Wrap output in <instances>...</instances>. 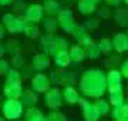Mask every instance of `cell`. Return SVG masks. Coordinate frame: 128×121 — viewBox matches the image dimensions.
I'll return each instance as SVG.
<instances>
[{
	"instance_id": "obj_12",
	"label": "cell",
	"mask_w": 128,
	"mask_h": 121,
	"mask_svg": "<svg viewBox=\"0 0 128 121\" xmlns=\"http://www.w3.org/2000/svg\"><path fill=\"white\" fill-rule=\"evenodd\" d=\"M23 86L22 83H9L6 81L3 87V94L6 98H20L23 94Z\"/></svg>"
},
{
	"instance_id": "obj_16",
	"label": "cell",
	"mask_w": 128,
	"mask_h": 121,
	"mask_svg": "<svg viewBox=\"0 0 128 121\" xmlns=\"http://www.w3.org/2000/svg\"><path fill=\"white\" fill-rule=\"evenodd\" d=\"M61 97H63V101H66L67 104L73 106V104H77L78 98H80V94L73 86H64V88L61 90Z\"/></svg>"
},
{
	"instance_id": "obj_43",
	"label": "cell",
	"mask_w": 128,
	"mask_h": 121,
	"mask_svg": "<svg viewBox=\"0 0 128 121\" xmlns=\"http://www.w3.org/2000/svg\"><path fill=\"white\" fill-rule=\"evenodd\" d=\"M115 121H128V117H125V118H120V120H115Z\"/></svg>"
},
{
	"instance_id": "obj_15",
	"label": "cell",
	"mask_w": 128,
	"mask_h": 121,
	"mask_svg": "<svg viewBox=\"0 0 128 121\" xmlns=\"http://www.w3.org/2000/svg\"><path fill=\"white\" fill-rule=\"evenodd\" d=\"M32 66L33 68L37 71H43L50 67V56H47L44 53H40V54H36L33 56L32 60Z\"/></svg>"
},
{
	"instance_id": "obj_5",
	"label": "cell",
	"mask_w": 128,
	"mask_h": 121,
	"mask_svg": "<svg viewBox=\"0 0 128 121\" xmlns=\"http://www.w3.org/2000/svg\"><path fill=\"white\" fill-rule=\"evenodd\" d=\"M105 84H107V91L108 93L122 90V76H121L120 70L111 68L105 74Z\"/></svg>"
},
{
	"instance_id": "obj_18",
	"label": "cell",
	"mask_w": 128,
	"mask_h": 121,
	"mask_svg": "<svg viewBox=\"0 0 128 121\" xmlns=\"http://www.w3.org/2000/svg\"><path fill=\"white\" fill-rule=\"evenodd\" d=\"M20 101L23 104L24 107H34L37 102V93L32 88H27V90H23V94L20 97Z\"/></svg>"
},
{
	"instance_id": "obj_8",
	"label": "cell",
	"mask_w": 128,
	"mask_h": 121,
	"mask_svg": "<svg viewBox=\"0 0 128 121\" xmlns=\"http://www.w3.org/2000/svg\"><path fill=\"white\" fill-rule=\"evenodd\" d=\"M44 101H46V106L51 110H57V108L61 107L63 104V97H61V90L56 88H48L44 93Z\"/></svg>"
},
{
	"instance_id": "obj_32",
	"label": "cell",
	"mask_w": 128,
	"mask_h": 121,
	"mask_svg": "<svg viewBox=\"0 0 128 121\" xmlns=\"http://www.w3.org/2000/svg\"><path fill=\"white\" fill-rule=\"evenodd\" d=\"M22 80L23 78H22L18 68H10L6 74V81H9V83H22Z\"/></svg>"
},
{
	"instance_id": "obj_3",
	"label": "cell",
	"mask_w": 128,
	"mask_h": 121,
	"mask_svg": "<svg viewBox=\"0 0 128 121\" xmlns=\"http://www.w3.org/2000/svg\"><path fill=\"white\" fill-rule=\"evenodd\" d=\"M2 23L4 26L6 32L12 33V34H18V33H23V28L27 24V22L24 17L14 16L12 13H6L2 19Z\"/></svg>"
},
{
	"instance_id": "obj_36",
	"label": "cell",
	"mask_w": 128,
	"mask_h": 121,
	"mask_svg": "<svg viewBox=\"0 0 128 121\" xmlns=\"http://www.w3.org/2000/svg\"><path fill=\"white\" fill-rule=\"evenodd\" d=\"M97 13H98V17H104V19H108L111 16V9L110 6H101L98 10H96Z\"/></svg>"
},
{
	"instance_id": "obj_33",
	"label": "cell",
	"mask_w": 128,
	"mask_h": 121,
	"mask_svg": "<svg viewBox=\"0 0 128 121\" xmlns=\"http://www.w3.org/2000/svg\"><path fill=\"white\" fill-rule=\"evenodd\" d=\"M46 121H67V118L58 110H51L48 112V116L46 117Z\"/></svg>"
},
{
	"instance_id": "obj_29",
	"label": "cell",
	"mask_w": 128,
	"mask_h": 121,
	"mask_svg": "<svg viewBox=\"0 0 128 121\" xmlns=\"http://www.w3.org/2000/svg\"><path fill=\"white\" fill-rule=\"evenodd\" d=\"M124 93L122 90H120V91H112L110 93V97H108V102H110V106L115 107V106H120V104H122L124 102Z\"/></svg>"
},
{
	"instance_id": "obj_40",
	"label": "cell",
	"mask_w": 128,
	"mask_h": 121,
	"mask_svg": "<svg viewBox=\"0 0 128 121\" xmlns=\"http://www.w3.org/2000/svg\"><path fill=\"white\" fill-rule=\"evenodd\" d=\"M4 34H6V28L3 26V23H0V40L4 37Z\"/></svg>"
},
{
	"instance_id": "obj_46",
	"label": "cell",
	"mask_w": 128,
	"mask_h": 121,
	"mask_svg": "<svg viewBox=\"0 0 128 121\" xmlns=\"http://www.w3.org/2000/svg\"><path fill=\"white\" fill-rule=\"evenodd\" d=\"M2 104H3V102H2V96H0V108H2Z\"/></svg>"
},
{
	"instance_id": "obj_49",
	"label": "cell",
	"mask_w": 128,
	"mask_h": 121,
	"mask_svg": "<svg viewBox=\"0 0 128 121\" xmlns=\"http://www.w3.org/2000/svg\"><path fill=\"white\" fill-rule=\"evenodd\" d=\"M127 36H128V28H127Z\"/></svg>"
},
{
	"instance_id": "obj_44",
	"label": "cell",
	"mask_w": 128,
	"mask_h": 121,
	"mask_svg": "<svg viewBox=\"0 0 128 121\" xmlns=\"http://www.w3.org/2000/svg\"><path fill=\"white\" fill-rule=\"evenodd\" d=\"M0 121H7V120H6L4 117H2V116H0Z\"/></svg>"
},
{
	"instance_id": "obj_2",
	"label": "cell",
	"mask_w": 128,
	"mask_h": 121,
	"mask_svg": "<svg viewBox=\"0 0 128 121\" xmlns=\"http://www.w3.org/2000/svg\"><path fill=\"white\" fill-rule=\"evenodd\" d=\"M2 111H3V117L6 120L13 121L23 116L24 106L22 104L20 98H7L2 104Z\"/></svg>"
},
{
	"instance_id": "obj_13",
	"label": "cell",
	"mask_w": 128,
	"mask_h": 121,
	"mask_svg": "<svg viewBox=\"0 0 128 121\" xmlns=\"http://www.w3.org/2000/svg\"><path fill=\"white\" fill-rule=\"evenodd\" d=\"M112 48H115L117 53H127L128 51V36L125 33H117L112 40Z\"/></svg>"
},
{
	"instance_id": "obj_1",
	"label": "cell",
	"mask_w": 128,
	"mask_h": 121,
	"mask_svg": "<svg viewBox=\"0 0 128 121\" xmlns=\"http://www.w3.org/2000/svg\"><path fill=\"white\" fill-rule=\"evenodd\" d=\"M80 90L86 97L100 98L107 91L105 74L100 68H90L84 71L80 78Z\"/></svg>"
},
{
	"instance_id": "obj_47",
	"label": "cell",
	"mask_w": 128,
	"mask_h": 121,
	"mask_svg": "<svg viewBox=\"0 0 128 121\" xmlns=\"http://www.w3.org/2000/svg\"><path fill=\"white\" fill-rule=\"evenodd\" d=\"M122 2H124V3H125L127 6H128V0H122Z\"/></svg>"
},
{
	"instance_id": "obj_39",
	"label": "cell",
	"mask_w": 128,
	"mask_h": 121,
	"mask_svg": "<svg viewBox=\"0 0 128 121\" xmlns=\"http://www.w3.org/2000/svg\"><path fill=\"white\" fill-rule=\"evenodd\" d=\"M107 6H114V7H118L121 3H122V0H104Z\"/></svg>"
},
{
	"instance_id": "obj_17",
	"label": "cell",
	"mask_w": 128,
	"mask_h": 121,
	"mask_svg": "<svg viewBox=\"0 0 128 121\" xmlns=\"http://www.w3.org/2000/svg\"><path fill=\"white\" fill-rule=\"evenodd\" d=\"M77 9L81 14H92L97 10V2L96 0H78Z\"/></svg>"
},
{
	"instance_id": "obj_22",
	"label": "cell",
	"mask_w": 128,
	"mask_h": 121,
	"mask_svg": "<svg viewBox=\"0 0 128 121\" xmlns=\"http://www.w3.org/2000/svg\"><path fill=\"white\" fill-rule=\"evenodd\" d=\"M41 6H43V10L47 16H57V13L61 9V6L57 0H44V3Z\"/></svg>"
},
{
	"instance_id": "obj_19",
	"label": "cell",
	"mask_w": 128,
	"mask_h": 121,
	"mask_svg": "<svg viewBox=\"0 0 128 121\" xmlns=\"http://www.w3.org/2000/svg\"><path fill=\"white\" fill-rule=\"evenodd\" d=\"M53 60H54L56 66L58 68H66L67 66L71 63V58H70V54H68V50H61L58 51L57 54L53 56Z\"/></svg>"
},
{
	"instance_id": "obj_20",
	"label": "cell",
	"mask_w": 128,
	"mask_h": 121,
	"mask_svg": "<svg viewBox=\"0 0 128 121\" xmlns=\"http://www.w3.org/2000/svg\"><path fill=\"white\" fill-rule=\"evenodd\" d=\"M24 121H46V117L38 108L28 107L24 112Z\"/></svg>"
},
{
	"instance_id": "obj_42",
	"label": "cell",
	"mask_w": 128,
	"mask_h": 121,
	"mask_svg": "<svg viewBox=\"0 0 128 121\" xmlns=\"http://www.w3.org/2000/svg\"><path fill=\"white\" fill-rule=\"evenodd\" d=\"M4 54H6V47H4V44L0 43V58L4 56Z\"/></svg>"
},
{
	"instance_id": "obj_24",
	"label": "cell",
	"mask_w": 128,
	"mask_h": 121,
	"mask_svg": "<svg viewBox=\"0 0 128 121\" xmlns=\"http://www.w3.org/2000/svg\"><path fill=\"white\" fill-rule=\"evenodd\" d=\"M115 23L120 27H128V9L127 7H120L115 12Z\"/></svg>"
},
{
	"instance_id": "obj_14",
	"label": "cell",
	"mask_w": 128,
	"mask_h": 121,
	"mask_svg": "<svg viewBox=\"0 0 128 121\" xmlns=\"http://www.w3.org/2000/svg\"><path fill=\"white\" fill-rule=\"evenodd\" d=\"M68 42L64 37H60V36H53V40H51L50 44V50H48V56H54L58 51L61 50H68Z\"/></svg>"
},
{
	"instance_id": "obj_10",
	"label": "cell",
	"mask_w": 128,
	"mask_h": 121,
	"mask_svg": "<svg viewBox=\"0 0 128 121\" xmlns=\"http://www.w3.org/2000/svg\"><path fill=\"white\" fill-rule=\"evenodd\" d=\"M51 78L53 80H50V81L57 83L60 86H73L76 83L77 76L74 73H66V71H63V68H60V71H53L51 73Z\"/></svg>"
},
{
	"instance_id": "obj_7",
	"label": "cell",
	"mask_w": 128,
	"mask_h": 121,
	"mask_svg": "<svg viewBox=\"0 0 128 121\" xmlns=\"http://www.w3.org/2000/svg\"><path fill=\"white\" fill-rule=\"evenodd\" d=\"M44 17V10H43V6L41 4H33L27 6L26 10H24V19L27 23H33V24H37L40 23L41 20Z\"/></svg>"
},
{
	"instance_id": "obj_27",
	"label": "cell",
	"mask_w": 128,
	"mask_h": 121,
	"mask_svg": "<svg viewBox=\"0 0 128 121\" xmlns=\"http://www.w3.org/2000/svg\"><path fill=\"white\" fill-rule=\"evenodd\" d=\"M94 107H96V110L98 111V114H100V117L102 116H107L108 112H110V102L105 101L104 98H97V101L94 102Z\"/></svg>"
},
{
	"instance_id": "obj_11",
	"label": "cell",
	"mask_w": 128,
	"mask_h": 121,
	"mask_svg": "<svg viewBox=\"0 0 128 121\" xmlns=\"http://www.w3.org/2000/svg\"><path fill=\"white\" fill-rule=\"evenodd\" d=\"M71 36L77 40V43L81 47L87 46V44H90V43L94 42V40H92V37L88 34L87 28L84 27V26H81V24H77V26H76V28H74L73 33H71Z\"/></svg>"
},
{
	"instance_id": "obj_48",
	"label": "cell",
	"mask_w": 128,
	"mask_h": 121,
	"mask_svg": "<svg viewBox=\"0 0 128 121\" xmlns=\"http://www.w3.org/2000/svg\"><path fill=\"white\" fill-rule=\"evenodd\" d=\"M96 2H97V3H98V2H101V0H96Z\"/></svg>"
},
{
	"instance_id": "obj_41",
	"label": "cell",
	"mask_w": 128,
	"mask_h": 121,
	"mask_svg": "<svg viewBox=\"0 0 128 121\" xmlns=\"http://www.w3.org/2000/svg\"><path fill=\"white\" fill-rule=\"evenodd\" d=\"M14 0H0V6H10Z\"/></svg>"
},
{
	"instance_id": "obj_25",
	"label": "cell",
	"mask_w": 128,
	"mask_h": 121,
	"mask_svg": "<svg viewBox=\"0 0 128 121\" xmlns=\"http://www.w3.org/2000/svg\"><path fill=\"white\" fill-rule=\"evenodd\" d=\"M84 48V54H86V58H91V60H96L98 57L101 56V51L98 50V47H97V43H90L87 46L82 47Z\"/></svg>"
},
{
	"instance_id": "obj_28",
	"label": "cell",
	"mask_w": 128,
	"mask_h": 121,
	"mask_svg": "<svg viewBox=\"0 0 128 121\" xmlns=\"http://www.w3.org/2000/svg\"><path fill=\"white\" fill-rule=\"evenodd\" d=\"M23 33L24 36L28 38H37L40 37V28L37 24H33V23H27L23 28Z\"/></svg>"
},
{
	"instance_id": "obj_23",
	"label": "cell",
	"mask_w": 128,
	"mask_h": 121,
	"mask_svg": "<svg viewBox=\"0 0 128 121\" xmlns=\"http://www.w3.org/2000/svg\"><path fill=\"white\" fill-rule=\"evenodd\" d=\"M68 54H70V58H71V61H74V63H81V61L86 58L84 48H82L80 44H76V46L71 47V48L68 50Z\"/></svg>"
},
{
	"instance_id": "obj_37",
	"label": "cell",
	"mask_w": 128,
	"mask_h": 121,
	"mask_svg": "<svg viewBox=\"0 0 128 121\" xmlns=\"http://www.w3.org/2000/svg\"><path fill=\"white\" fill-rule=\"evenodd\" d=\"M9 70H10V64H9V61L4 60V58L2 57V58H0V76H6Z\"/></svg>"
},
{
	"instance_id": "obj_45",
	"label": "cell",
	"mask_w": 128,
	"mask_h": 121,
	"mask_svg": "<svg viewBox=\"0 0 128 121\" xmlns=\"http://www.w3.org/2000/svg\"><path fill=\"white\" fill-rule=\"evenodd\" d=\"M124 102H125V104H128V97H127V98H124Z\"/></svg>"
},
{
	"instance_id": "obj_21",
	"label": "cell",
	"mask_w": 128,
	"mask_h": 121,
	"mask_svg": "<svg viewBox=\"0 0 128 121\" xmlns=\"http://www.w3.org/2000/svg\"><path fill=\"white\" fill-rule=\"evenodd\" d=\"M108 114L111 116V118L114 121L120 120V118H125V117H128V104L122 102L120 106H115V107H112V110H110Z\"/></svg>"
},
{
	"instance_id": "obj_31",
	"label": "cell",
	"mask_w": 128,
	"mask_h": 121,
	"mask_svg": "<svg viewBox=\"0 0 128 121\" xmlns=\"http://www.w3.org/2000/svg\"><path fill=\"white\" fill-rule=\"evenodd\" d=\"M6 47V53H9V54H17V53H22V46H20V43L17 40H9L7 44H4Z\"/></svg>"
},
{
	"instance_id": "obj_9",
	"label": "cell",
	"mask_w": 128,
	"mask_h": 121,
	"mask_svg": "<svg viewBox=\"0 0 128 121\" xmlns=\"http://www.w3.org/2000/svg\"><path fill=\"white\" fill-rule=\"evenodd\" d=\"M50 77H47L43 73L34 74L32 77V90H34L36 93H46L47 90L50 88Z\"/></svg>"
},
{
	"instance_id": "obj_4",
	"label": "cell",
	"mask_w": 128,
	"mask_h": 121,
	"mask_svg": "<svg viewBox=\"0 0 128 121\" xmlns=\"http://www.w3.org/2000/svg\"><path fill=\"white\" fill-rule=\"evenodd\" d=\"M57 23L61 28H63L66 33L71 34L73 30L76 28L77 23H76V19H74V14L71 13L70 9H60V12L57 13Z\"/></svg>"
},
{
	"instance_id": "obj_38",
	"label": "cell",
	"mask_w": 128,
	"mask_h": 121,
	"mask_svg": "<svg viewBox=\"0 0 128 121\" xmlns=\"http://www.w3.org/2000/svg\"><path fill=\"white\" fill-rule=\"evenodd\" d=\"M120 73H121V76H122L124 78H128V58L121 61V64H120Z\"/></svg>"
},
{
	"instance_id": "obj_6",
	"label": "cell",
	"mask_w": 128,
	"mask_h": 121,
	"mask_svg": "<svg viewBox=\"0 0 128 121\" xmlns=\"http://www.w3.org/2000/svg\"><path fill=\"white\" fill-rule=\"evenodd\" d=\"M77 104H80L81 107V112H82V118L84 121H98L100 120V114L94 107V102L88 101L87 98H78Z\"/></svg>"
},
{
	"instance_id": "obj_34",
	"label": "cell",
	"mask_w": 128,
	"mask_h": 121,
	"mask_svg": "<svg viewBox=\"0 0 128 121\" xmlns=\"http://www.w3.org/2000/svg\"><path fill=\"white\" fill-rule=\"evenodd\" d=\"M24 63H26V60H24V56H22V53H17V54L12 56V64H13L14 68H22Z\"/></svg>"
},
{
	"instance_id": "obj_50",
	"label": "cell",
	"mask_w": 128,
	"mask_h": 121,
	"mask_svg": "<svg viewBox=\"0 0 128 121\" xmlns=\"http://www.w3.org/2000/svg\"><path fill=\"white\" fill-rule=\"evenodd\" d=\"M127 88H128V87H127Z\"/></svg>"
},
{
	"instance_id": "obj_30",
	"label": "cell",
	"mask_w": 128,
	"mask_h": 121,
	"mask_svg": "<svg viewBox=\"0 0 128 121\" xmlns=\"http://www.w3.org/2000/svg\"><path fill=\"white\" fill-rule=\"evenodd\" d=\"M97 47H98V50L101 51V54H108V53H111V50H112V43H111L110 38L104 37L97 43Z\"/></svg>"
},
{
	"instance_id": "obj_26",
	"label": "cell",
	"mask_w": 128,
	"mask_h": 121,
	"mask_svg": "<svg viewBox=\"0 0 128 121\" xmlns=\"http://www.w3.org/2000/svg\"><path fill=\"white\" fill-rule=\"evenodd\" d=\"M41 23L47 33H56L58 28V23H57V19H54V16H47L46 19L43 17Z\"/></svg>"
},
{
	"instance_id": "obj_35",
	"label": "cell",
	"mask_w": 128,
	"mask_h": 121,
	"mask_svg": "<svg viewBox=\"0 0 128 121\" xmlns=\"http://www.w3.org/2000/svg\"><path fill=\"white\" fill-rule=\"evenodd\" d=\"M98 26H100V19L98 17H90L84 23V27L87 28V30H96Z\"/></svg>"
}]
</instances>
